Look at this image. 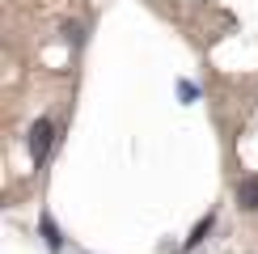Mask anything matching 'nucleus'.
<instances>
[{
  "label": "nucleus",
  "instance_id": "3",
  "mask_svg": "<svg viewBox=\"0 0 258 254\" xmlns=\"http://www.w3.org/2000/svg\"><path fill=\"white\" fill-rule=\"evenodd\" d=\"M212 225H216V212H208V216H203L199 225L190 229V237H186V246H182V250H199V246H203V237L212 233Z\"/></svg>",
  "mask_w": 258,
  "mask_h": 254
},
{
  "label": "nucleus",
  "instance_id": "1",
  "mask_svg": "<svg viewBox=\"0 0 258 254\" xmlns=\"http://www.w3.org/2000/svg\"><path fill=\"white\" fill-rule=\"evenodd\" d=\"M51 136H55V127H51V119H38L34 127H30V157L34 161H42L51 148Z\"/></svg>",
  "mask_w": 258,
  "mask_h": 254
},
{
  "label": "nucleus",
  "instance_id": "4",
  "mask_svg": "<svg viewBox=\"0 0 258 254\" xmlns=\"http://www.w3.org/2000/svg\"><path fill=\"white\" fill-rule=\"evenodd\" d=\"M38 225H42V237H47V246H51V250H59V246H63V237H59V229H55V220H51V216H42Z\"/></svg>",
  "mask_w": 258,
  "mask_h": 254
},
{
  "label": "nucleus",
  "instance_id": "2",
  "mask_svg": "<svg viewBox=\"0 0 258 254\" xmlns=\"http://www.w3.org/2000/svg\"><path fill=\"white\" fill-rule=\"evenodd\" d=\"M237 208L241 212H258V174H245V178H237Z\"/></svg>",
  "mask_w": 258,
  "mask_h": 254
}]
</instances>
